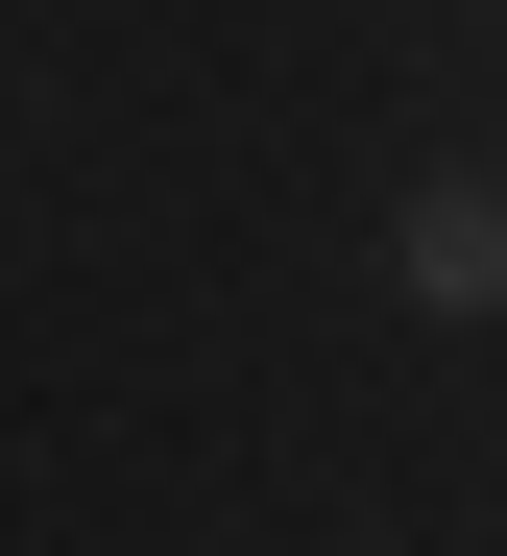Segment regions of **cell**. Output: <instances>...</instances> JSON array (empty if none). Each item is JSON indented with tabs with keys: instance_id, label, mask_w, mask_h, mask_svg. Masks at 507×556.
Wrapping results in <instances>:
<instances>
[{
	"instance_id": "obj_1",
	"label": "cell",
	"mask_w": 507,
	"mask_h": 556,
	"mask_svg": "<svg viewBox=\"0 0 507 556\" xmlns=\"http://www.w3.org/2000/svg\"><path fill=\"white\" fill-rule=\"evenodd\" d=\"M386 291L411 315H507V169H435V194L386 218Z\"/></svg>"
}]
</instances>
